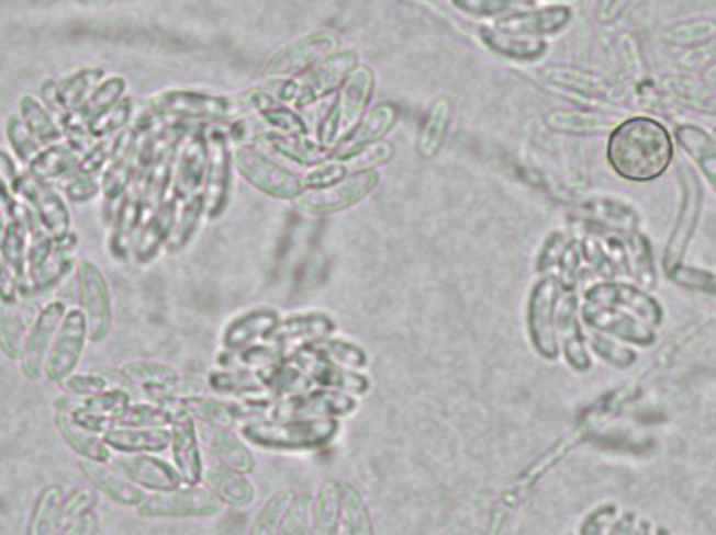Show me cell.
Masks as SVG:
<instances>
[{
  "mask_svg": "<svg viewBox=\"0 0 716 535\" xmlns=\"http://www.w3.org/2000/svg\"><path fill=\"white\" fill-rule=\"evenodd\" d=\"M358 410V400L355 396L332 391L323 387H313L304 394L272 400L269 421H293V419H309V421H325V419H346Z\"/></svg>",
  "mask_w": 716,
  "mask_h": 535,
  "instance_id": "5b68a950",
  "label": "cell"
},
{
  "mask_svg": "<svg viewBox=\"0 0 716 535\" xmlns=\"http://www.w3.org/2000/svg\"><path fill=\"white\" fill-rule=\"evenodd\" d=\"M447 119V103L440 101V103L432 110V115H429L426 128H424V134H422V140H419V153H422V156H434V153H436V149L440 147L443 136H445Z\"/></svg>",
  "mask_w": 716,
  "mask_h": 535,
  "instance_id": "f907efd6",
  "label": "cell"
},
{
  "mask_svg": "<svg viewBox=\"0 0 716 535\" xmlns=\"http://www.w3.org/2000/svg\"><path fill=\"white\" fill-rule=\"evenodd\" d=\"M376 182H378V177L373 172L357 174L350 179L339 180L332 186L314 189L300 200V205L309 212H316V214L339 212V209L355 205L362 197H367L371 193V189L376 186Z\"/></svg>",
  "mask_w": 716,
  "mask_h": 535,
  "instance_id": "ac0fdd59",
  "label": "cell"
},
{
  "mask_svg": "<svg viewBox=\"0 0 716 535\" xmlns=\"http://www.w3.org/2000/svg\"><path fill=\"white\" fill-rule=\"evenodd\" d=\"M560 281L556 276H542L530 291L526 308L528 339L538 356L547 362L560 357V343L556 333V314L561 297Z\"/></svg>",
  "mask_w": 716,
  "mask_h": 535,
  "instance_id": "277c9868",
  "label": "cell"
},
{
  "mask_svg": "<svg viewBox=\"0 0 716 535\" xmlns=\"http://www.w3.org/2000/svg\"><path fill=\"white\" fill-rule=\"evenodd\" d=\"M582 214L609 232H620L627 237L639 230V214L620 200H593L582 207Z\"/></svg>",
  "mask_w": 716,
  "mask_h": 535,
  "instance_id": "1f68e13d",
  "label": "cell"
},
{
  "mask_svg": "<svg viewBox=\"0 0 716 535\" xmlns=\"http://www.w3.org/2000/svg\"><path fill=\"white\" fill-rule=\"evenodd\" d=\"M87 343H89L87 316L80 308L68 310L46 356V379L51 383H64L71 377L80 364Z\"/></svg>",
  "mask_w": 716,
  "mask_h": 535,
  "instance_id": "ba28073f",
  "label": "cell"
},
{
  "mask_svg": "<svg viewBox=\"0 0 716 535\" xmlns=\"http://www.w3.org/2000/svg\"><path fill=\"white\" fill-rule=\"evenodd\" d=\"M357 64V55L353 50H344L332 55L329 59H325L321 66L314 67L313 71L298 84H293L290 89L288 99L300 101V103H311L316 101L318 96L332 92V90L339 87V82L350 73V69Z\"/></svg>",
  "mask_w": 716,
  "mask_h": 535,
  "instance_id": "d6986e66",
  "label": "cell"
},
{
  "mask_svg": "<svg viewBox=\"0 0 716 535\" xmlns=\"http://www.w3.org/2000/svg\"><path fill=\"white\" fill-rule=\"evenodd\" d=\"M175 421V412L157 406L154 401L131 403L126 412L118 419L115 426H135V429H170Z\"/></svg>",
  "mask_w": 716,
  "mask_h": 535,
  "instance_id": "b9f144b4",
  "label": "cell"
},
{
  "mask_svg": "<svg viewBox=\"0 0 716 535\" xmlns=\"http://www.w3.org/2000/svg\"><path fill=\"white\" fill-rule=\"evenodd\" d=\"M484 38L493 50L507 55L512 59H522V61H533L538 59L545 53V43L537 38H524V36H510L503 32H484Z\"/></svg>",
  "mask_w": 716,
  "mask_h": 535,
  "instance_id": "ee69618b",
  "label": "cell"
},
{
  "mask_svg": "<svg viewBox=\"0 0 716 535\" xmlns=\"http://www.w3.org/2000/svg\"><path fill=\"white\" fill-rule=\"evenodd\" d=\"M582 301L589 304H602L612 306L618 310L637 316L651 329H660L664 325V308L662 304L649 293L648 289L639 287L637 283H625V281H600L595 285H589L582 293Z\"/></svg>",
  "mask_w": 716,
  "mask_h": 535,
  "instance_id": "52a82bcc",
  "label": "cell"
},
{
  "mask_svg": "<svg viewBox=\"0 0 716 535\" xmlns=\"http://www.w3.org/2000/svg\"><path fill=\"white\" fill-rule=\"evenodd\" d=\"M208 387L226 400L272 398L260 375L247 368H216L208 375Z\"/></svg>",
  "mask_w": 716,
  "mask_h": 535,
  "instance_id": "d4e9b609",
  "label": "cell"
},
{
  "mask_svg": "<svg viewBox=\"0 0 716 535\" xmlns=\"http://www.w3.org/2000/svg\"><path fill=\"white\" fill-rule=\"evenodd\" d=\"M716 64V36L702 43V45L692 46L687 48L681 57H679V66L690 71H700L706 67H713Z\"/></svg>",
  "mask_w": 716,
  "mask_h": 535,
  "instance_id": "db71d44e",
  "label": "cell"
},
{
  "mask_svg": "<svg viewBox=\"0 0 716 535\" xmlns=\"http://www.w3.org/2000/svg\"><path fill=\"white\" fill-rule=\"evenodd\" d=\"M334 45H336L334 38H329L325 34H314L309 38H302L288 48H283L277 57H272L269 71L270 73H293V71L306 69L316 59L327 55V50H332Z\"/></svg>",
  "mask_w": 716,
  "mask_h": 535,
  "instance_id": "f546056e",
  "label": "cell"
},
{
  "mask_svg": "<svg viewBox=\"0 0 716 535\" xmlns=\"http://www.w3.org/2000/svg\"><path fill=\"white\" fill-rule=\"evenodd\" d=\"M0 249H2V260L7 268L13 274H22L23 266H25V232L22 226L13 224L7 228V232L2 235L0 241Z\"/></svg>",
  "mask_w": 716,
  "mask_h": 535,
  "instance_id": "681fc988",
  "label": "cell"
},
{
  "mask_svg": "<svg viewBox=\"0 0 716 535\" xmlns=\"http://www.w3.org/2000/svg\"><path fill=\"white\" fill-rule=\"evenodd\" d=\"M66 314H68V308L64 301H53L34 318L27 337H25V343H23L22 356H20L25 379L38 380L45 377L46 356H48L53 339L59 331Z\"/></svg>",
  "mask_w": 716,
  "mask_h": 535,
  "instance_id": "7c38bea8",
  "label": "cell"
},
{
  "mask_svg": "<svg viewBox=\"0 0 716 535\" xmlns=\"http://www.w3.org/2000/svg\"><path fill=\"white\" fill-rule=\"evenodd\" d=\"M556 333L560 343V356L574 373H589L593 356L586 343V327L581 318V301L574 291H561L556 314Z\"/></svg>",
  "mask_w": 716,
  "mask_h": 535,
  "instance_id": "30bf717a",
  "label": "cell"
},
{
  "mask_svg": "<svg viewBox=\"0 0 716 535\" xmlns=\"http://www.w3.org/2000/svg\"><path fill=\"white\" fill-rule=\"evenodd\" d=\"M64 504L66 496L61 486H46L32 506L27 535H57L64 519Z\"/></svg>",
  "mask_w": 716,
  "mask_h": 535,
  "instance_id": "836d02e7",
  "label": "cell"
},
{
  "mask_svg": "<svg viewBox=\"0 0 716 535\" xmlns=\"http://www.w3.org/2000/svg\"><path fill=\"white\" fill-rule=\"evenodd\" d=\"M547 126L556 133L595 136V134L612 133L618 126V122L600 113L553 112L547 117Z\"/></svg>",
  "mask_w": 716,
  "mask_h": 535,
  "instance_id": "e575fe53",
  "label": "cell"
},
{
  "mask_svg": "<svg viewBox=\"0 0 716 535\" xmlns=\"http://www.w3.org/2000/svg\"><path fill=\"white\" fill-rule=\"evenodd\" d=\"M620 514V509L612 502L602 504L597 509H593L591 513L582 519L581 527L577 535H605L607 527L612 525V521Z\"/></svg>",
  "mask_w": 716,
  "mask_h": 535,
  "instance_id": "f5cc1de1",
  "label": "cell"
},
{
  "mask_svg": "<svg viewBox=\"0 0 716 535\" xmlns=\"http://www.w3.org/2000/svg\"><path fill=\"white\" fill-rule=\"evenodd\" d=\"M672 136L667 126L648 115L620 122L607 140V161L620 179L651 182L660 179L672 161Z\"/></svg>",
  "mask_w": 716,
  "mask_h": 535,
  "instance_id": "6da1fadb",
  "label": "cell"
},
{
  "mask_svg": "<svg viewBox=\"0 0 716 535\" xmlns=\"http://www.w3.org/2000/svg\"><path fill=\"white\" fill-rule=\"evenodd\" d=\"M202 481L208 490L214 491L223 500V504L228 506H249L256 498V490L247 479L246 473L224 467L221 463L205 467Z\"/></svg>",
  "mask_w": 716,
  "mask_h": 535,
  "instance_id": "4316f807",
  "label": "cell"
},
{
  "mask_svg": "<svg viewBox=\"0 0 716 535\" xmlns=\"http://www.w3.org/2000/svg\"><path fill=\"white\" fill-rule=\"evenodd\" d=\"M715 138H716V128H715Z\"/></svg>",
  "mask_w": 716,
  "mask_h": 535,
  "instance_id": "e7e4bbea",
  "label": "cell"
},
{
  "mask_svg": "<svg viewBox=\"0 0 716 535\" xmlns=\"http://www.w3.org/2000/svg\"><path fill=\"white\" fill-rule=\"evenodd\" d=\"M110 467L133 481L141 490L170 491L184 486L179 470L154 454H118Z\"/></svg>",
  "mask_w": 716,
  "mask_h": 535,
  "instance_id": "5bb4252c",
  "label": "cell"
},
{
  "mask_svg": "<svg viewBox=\"0 0 716 535\" xmlns=\"http://www.w3.org/2000/svg\"><path fill=\"white\" fill-rule=\"evenodd\" d=\"M653 535H672V532L669 527H664V525H656V532H653Z\"/></svg>",
  "mask_w": 716,
  "mask_h": 535,
  "instance_id": "be15d7a7",
  "label": "cell"
},
{
  "mask_svg": "<svg viewBox=\"0 0 716 535\" xmlns=\"http://www.w3.org/2000/svg\"><path fill=\"white\" fill-rule=\"evenodd\" d=\"M99 513L97 498L90 490H76L64 504V519L57 535H97Z\"/></svg>",
  "mask_w": 716,
  "mask_h": 535,
  "instance_id": "4dcf8cb0",
  "label": "cell"
},
{
  "mask_svg": "<svg viewBox=\"0 0 716 535\" xmlns=\"http://www.w3.org/2000/svg\"><path fill=\"white\" fill-rule=\"evenodd\" d=\"M237 161H239V172L246 177L256 189L269 193L272 197H281V200H291L298 197L302 191L300 180L295 179L291 172L286 168H281L279 163H275L258 151L251 149H242L237 153Z\"/></svg>",
  "mask_w": 716,
  "mask_h": 535,
  "instance_id": "2e32d148",
  "label": "cell"
},
{
  "mask_svg": "<svg viewBox=\"0 0 716 535\" xmlns=\"http://www.w3.org/2000/svg\"><path fill=\"white\" fill-rule=\"evenodd\" d=\"M568 243H570V239H566L561 232H556V235L547 241V246H545L542 253H540V260H538V266L540 268H538V270H542V272L558 270L561 262V255H563V251H566Z\"/></svg>",
  "mask_w": 716,
  "mask_h": 535,
  "instance_id": "9f6ffc18",
  "label": "cell"
},
{
  "mask_svg": "<svg viewBox=\"0 0 716 535\" xmlns=\"http://www.w3.org/2000/svg\"><path fill=\"white\" fill-rule=\"evenodd\" d=\"M313 504L306 496H293L277 535H313Z\"/></svg>",
  "mask_w": 716,
  "mask_h": 535,
  "instance_id": "c3c4849f",
  "label": "cell"
},
{
  "mask_svg": "<svg viewBox=\"0 0 716 535\" xmlns=\"http://www.w3.org/2000/svg\"><path fill=\"white\" fill-rule=\"evenodd\" d=\"M392 122H394V110L392 107H388V105L376 107L373 112L367 115V119L362 122V126L358 128L357 133L342 143V149H344L342 156L357 153L360 147L376 143V138L385 133L392 126Z\"/></svg>",
  "mask_w": 716,
  "mask_h": 535,
  "instance_id": "7bdbcfd3",
  "label": "cell"
},
{
  "mask_svg": "<svg viewBox=\"0 0 716 535\" xmlns=\"http://www.w3.org/2000/svg\"><path fill=\"white\" fill-rule=\"evenodd\" d=\"M80 403L92 412L97 414L99 419L108 421V423L115 426L118 419L126 412V408L133 403V398L128 394V389L124 387H110L108 391L103 394H97L92 398H87V400H80Z\"/></svg>",
  "mask_w": 716,
  "mask_h": 535,
  "instance_id": "f6af8a7d",
  "label": "cell"
},
{
  "mask_svg": "<svg viewBox=\"0 0 716 535\" xmlns=\"http://www.w3.org/2000/svg\"><path fill=\"white\" fill-rule=\"evenodd\" d=\"M258 375H260V379H262L265 387L269 389V394L275 400L298 396V394H304V391H309L314 387L311 377L302 368H298L290 360L270 364L267 368L258 371Z\"/></svg>",
  "mask_w": 716,
  "mask_h": 535,
  "instance_id": "d6a6232c",
  "label": "cell"
},
{
  "mask_svg": "<svg viewBox=\"0 0 716 535\" xmlns=\"http://www.w3.org/2000/svg\"><path fill=\"white\" fill-rule=\"evenodd\" d=\"M620 48H623V64H625L627 73H630L637 80L641 76V71H644V55L639 50L637 41L627 34L620 41Z\"/></svg>",
  "mask_w": 716,
  "mask_h": 535,
  "instance_id": "6f0895ef",
  "label": "cell"
},
{
  "mask_svg": "<svg viewBox=\"0 0 716 535\" xmlns=\"http://www.w3.org/2000/svg\"><path fill=\"white\" fill-rule=\"evenodd\" d=\"M716 36V20L713 18H694L685 22H676L664 27V43L671 46H692L702 45Z\"/></svg>",
  "mask_w": 716,
  "mask_h": 535,
  "instance_id": "60d3db41",
  "label": "cell"
},
{
  "mask_svg": "<svg viewBox=\"0 0 716 535\" xmlns=\"http://www.w3.org/2000/svg\"><path fill=\"white\" fill-rule=\"evenodd\" d=\"M667 278L679 289L694 291L716 297V272L708 268L692 266V264H679L667 272Z\"/></svg>",
  "mask_w": 716,
  "mask_h": 535,
  "instance_id": "bcb514c9",
  "label": "cell"
},
{
  "mask_svg": "<svg viewBox=\"0 0 716 535\" xmlns=\"http://www.w3.org/2000/svg\"><path fill=\"white\" fill-rule=\"evenodd\" d=\"M346 170L344 166H327V168H316L314 172H311L306 177V184L311 186H318V189H325V186H332L336 184L339 180L344 179Z\"/></svg>",
  "mask_w": 716,
  "mask_h": 535,
  "instance_id": "680465c9",
  "label": "cell"
},
{
  "mask_svg": "<svg viewBox=\"0 0 716 535\" xmlns=\"http://www.w3.org/2000/svg\"><path fill=\"white\" fill-rule=\"evenodd\" d=\"M306 348H311L316 356L325 357L334 364L353 368V371H365L371 362V357L367 354L365 348H360L358 343H353L348 339H339V337H325L318 339L314 343H309Z\"/></svg>",
  "mask_w": 716,
  "mask_h": 535,
  "instance_id": "74e56055",
  "label": "cell"
},
{
  "mask_svg": "<svg viewBox=\"0 0 716 535\" xmlns=\"http://www.w3.org/2000/svg\"><path fill=\"white\" fill-rule=\"evenodd\" d=\"M170 449L175 468L179 470L184 486H200L205 470L202 442L198 435V424L182 410H175V421L170 424Z\"/></svg>",
  "mask_w": 716,
  "mask_h": 535,
  "instance_id": "9a60e30c",
  "label": "cell"
},
{
  "mask_svg": "<svg viewBox=\"0 0 716 535\" xmlns=\"http://www.w3.org/2000/svg\"><path fill=\"white\" fill-rule=\"evenodd\" d=\"M637 519H639V514L635 513V511H625V513L618 514L612 521V525L607 527L605 535H633Z\"/></svg>",
  "mask_w": 716,
  "mask_h": 535,
  "instance_id": "94428289",
  "label": "cell"
},
{
  "mask_svg": "<svg viewBox=\"0 0 716 535\" xmlns=\"http://www.w3.org/2000/svg\"><path fill=\"white\" fill-rule=\"evenodd\" d=\"M679 207L671 228V237L664 247L662 268L664 274L671 272L672 268L685 262V255L694 243L695 232L702 218L704 209V189L700 177L695 174L694 168L679 166Z\"/></svg>",
  "mask_w": 716,
  "mask_h": 535,
  "instance_id": "3957f363",
  "label": "cell"
},
{
  "mask_svg": "<svg viewBox=\"0 0 716 535\" xmlns=\"http://www.w3.org/2000/svg\"><path fill=\"white\" fill-rule=\"evenodd\" d=\"M628 270L635 283L644 289H653L658 283V272L653 266V249L641 230L627 235Z\"/></svg>",
  "mask_w": 716,
  "mask_h": 535,
  "instance_id": "ab89813d",
  "label": "cell"
},
{
  "mask_svg": "<svg viewBox=\"0 0 716 535\" xmlns=\"http://www.w3.org/2000/svg\"><path fill=\"white\" fill-rule=\"evenodd\" d=\"M64 387L71 396H76L80 400H87V398L103 394L110 387H118V385H113L112 380L108 379V375H103V373H85V375L68 377V379L64 380Z\"/></svg>",
  "mask_w": 716,
  "mask_h": 535,
  "instance_id": "816d5d0a",
  "label": "cell"
},
{
  "mask_svg": "<svg viewBox=\"0 0 716 535\" xmlns=\"http://www.w3.org/2000/svg\"><path fill=\"white\" fill-rule=\"evenodd\" d=\"M223 511V500L208 488H179L170 491H152L136 506V513L145 519H189V516H214Z\"/></svg>",
  "mask_w": 716,
  "mask_h": 535,
  "instance_id": "8992f818",
  "label": "cell"
},
{
  "mask_svg": "<svg viewBox=\"0 0 716 535\" xmlns=\"http://www.w3.org/2000/svg\"><path fill=\"white\" fill-rule=\"evenodd\" d=\"M676 143L692 157L700 172L711 182L716 193V138L715 134L695 124H683L674 130Z\"/></svg>",
  "mask_w": 716,
  "mask_h": 535,
  "instance_id": "f1b7e54d",
  "label": "cell"
},
{
  "mask_svg": "<svg viewBox=\"0 0 716 535\" xmlns=\"http://www.w3.org/2000/svg\"><path fill=\"white\" fill-rule=\"evenodd\" d=\"M586 343L591 356L604 362L605 366H612L616 371H628L639 362L637 348H630L623 341H616L607 334L586 331Z\"/></svg>",
  "mask_w": 716,
  "mask_h": 535,
  "instance_id": "f35d334b",
  "label": "cell"
},
{
  "mask_svg": "<svg viewBox=\"0 0 716 535\" xmlns=\"http://www.w3.org/2000/svg\"><path fill=\"white\" fill-rule=\"evenodd\" d=\"M198 424V435L202 446L216 458L224 467L235 468L239 473H251L254 470V456L246 446V440L237 433H233L226 426L219 424Z\"/></svg>",
  "mask_w": 716,
  "mask_h": 535,
  "instance_id": "ffe728a7",
  "label": "cell"
},
{
  "mask_svg": "<svg viewBox=\"0 0 716 535\" xmlns=\"http://www.w3.org/2000/svg\"><path fill=\"white\" fill-rule=\"evenodd\" d=\"M291 502H293V493L290 491L275 493L262 506V511L256 514V521L251 523L249 535H277V530L288 513Z\"/></svg>",
  "mask_w": 716,
  "mask_h": 535,
  "instance_id": "7dc6e473",
  "label": "cell"
},
{
  "mask_svg": "<svg viewBox=\"0 0 716 535\" xmlns=\"http://www.w3.org/2000/svg\"><path fill=\"white\" fill-rule=\"evenodd\" d=\"M55 426L61 435V440L68 444L82 460L90 463H103L110 465L113 454L112 447L103 442L101 435L92 433L89 429L80 426L71 419L68 408L55 400Z\"/></svg>",
  "mask_w": 716,
  "mask_h": 535,
  "instance_id": "44dd1931",
  "label": "cell"
},
{
  "mask_svg": "<svg viewBox=\"0 0 716 535\" xmlns=\"http://www.w3.org/2000/svg\"><path fill=\"white\" fill-rule=\"evenodd\" d=\"M336 320L329 314L323 312H306V314H291L286 318H279L277 327L272 329L269 334V343L277 345L283 350L286 360L300 348L314 343L318 339L332 337L336 333Z\"/></svg>",
  "mask_w": 716,
  "mask_h": 535,
  "instance_id": "4fadbf2b",
  "label": "cell"
},
{
  "mask_svg": "<svg viewBox=\"0 0 716 535\" xmlns=\"http://www.w3.org/2000/svg\"><path fill=\"white\" fill-rule=\"evenodd\" d=\"M656 532V525L649 516H639L637 523H635V530H633V535H653Z\"/></svg>",
  "mask_w": 716,
  "mask_h": 535,
  "instance_id": "6125c7cd",
  "label": "cell"
},
{
  "mask_svg": "<svg viewBox=\"0 0 716 535\" xmlns=\"http://www.w3.org/2000/svg\"><path fill=\"white\" fill-rule=\"evenodd\" d=\"M80 470L90 481L94 490L108 496L112 502L120 506H138L145 500V490H141L133 481H128L124 475H120L115 468L108 467L103 463H90L80 460Z\"/></svg>",
  "mask_w": 716,
  "mask_h": 535,
  "instance_id": "603a6c76",
  "label": "cell"
},
{
  "mask_svg": "<svg viewBox=\"0 0 716 535\" xmlns=\"http://www.w3.org/2000/svg\"><path fill=\"white\" fill-rule=\"evenodd\" d=\"M542 78L560 89L577 92V94H584V96H593V99H602L609 94V87L607 82L602 80L600 76L584 71V69H570V67H549L542 71Z\"/></svg>",
  "mask_w": 716,
  "mask_h": 535,
  "instance_id": "d590c367",
  "label": "cell"
},
{
  "mask_svg": "<svg viewBox=\"0 0 716 535\" xmlns=\"http://www.w3.org/2000/svg\"><path fill=\"white\" fill-rule=\"evenodd\" d=\"M339 431V421H260L239 426V435L251 446L277 452H304L329 444Z\"/></svg>",
  "mask_w": 716,
  "mask_h": 535,
  "instance_id": "7a4b0ae2",
  "label": "cell"
},
{
  "mask_svg": "<svg viewBox=\"0 0 716 535\" xmlns=\"http://www.w3.org/2000/svg\"><path fill=\"white\" fill-rule=\"evenodd\" d=\"M101 437L118 454H157L170 447V429L112 426Z\"/></svg>",
  "mask_w": 716,
  "mask_h": 535,
  "instance_id": "484cf974",
  "label": "cell"
},
{
  "mask_svg": "<svg viewBox=\"0 0 716 535\" xmlns=\"http://www.w3.org/2000/svg\"><path fill=\"white\" fill-rule=\"evenodd\" d=\"M630 4V0H600L597 2V20L602 23H614Z\"/></svg>",
  "mask_w": 716,
  "mask_h": 535,
  "instance_id": "91938a15",
  "label": "cell"
},
{
  "mask_svg": "<svg viewBox=\"0 0 716 535\" xmlns=\"http://www.w3.org/2000/svg\"><path fill=\"white\" fill-rule=\"evenodd\" d=\"M371 90H373L371 69H358L357 73H353L346 89L339 94L336 110L332 112L323 128V143H334L357 124L371 96Z\"/></svg>",
  "mask_w": 716,
  "mask_h": 535,
  "instance_id": "e0dca14e",
  "label": "cell"
},
{
  "mask_svg": "<svg viewBox=\"0 0 716 535\" xmlns=\"http://www.w3.org/2000/svg\"><path fill=\"white\" fill-rule=\"evenodd\" d=\"M30 327L18 308V301L0 299V350L4 356L20 360Z\"/></svg>",
  "mask_w": 716,
  "mask_h": 535,
  "instance_id": "8d00e7d4",
  "label": "cell"
},
{
  "mask_svg": "<svg viewBox=\"0 0 716 535\" xmlns=\"http://www.w3.org/2000/svg\"><path fill=\"white\" fill-rule=\"evenodd\" d=\"M78 299L80 310L87 316L89 341H103L112 329V295L108 278L92 262L78 266Z\"/></svg>",
  "mask_w": 716,
  "mask_h": 535,
  "instance_id": "8fae6325",
  "label": "cell"
},
{
  "mask_svg": "<svg viewBox=\"0 0 716 535\" xmlns=\"http://www.w3.org/2000/svg\"><path fill=\"white\" fill-rule=\"evenodd\" d=\"M581 318L586 331L607 334L637 350H648L658 339V331L644 320L612 306L581 301Z\"/></svg>",
  "mask_w": 716,
  "mask_h": 535,
  "instance_id": "9c48e42d",
  "label": "cell"
},
{
  "mask_svg": "<svg viewBox=\"0 0 716 535\" xmlns=\"http://www.w3.org/2000/svg\"><path fill=\"white\" fill-rule=\"evenodd\" d=\"M662 84L679 105L704 115H716V82L690 76H669Z\"/></svg>",
  "mask_w": 716,
  "mask_h": 535,
  "instance_id": "83f0119b",
  "label": "cell"
},
{
  "mask_svg": "<svg viewBox=\"0 0 716 535\" xmlns=\"http://www.w3.org/2000/svg\"><path fill=\"white\" fill-rule=\"evenodd\" d=\"M279 322V314L269 308L251 310L233 318L223 333L224 350H244L269 339Z\"/></svg>",
  "mask_w": 716,
  "mask_h": 535,
  "instance_id": "7402d4cb",
  "label": "cell"
},
{
  "mask_svg": "<svg viewBox=\"0 0 716 535\" xmlns=\"http://www.w3.org/2000/svg\"><path fill=\"white\" fill-rule=\"evenodd\" d=\"M455 4L466 13L484 18H499L515 7L512 0H455Z\"/></svg>",
  "mask_w": 716,
  "mask_h": 535,
  "instance_id": "11a10c76",
  "label": "cell"
},
{
  "mask_svg": "<svg viewBox=\"0 0 716 535\" xmlns=\"http://www.w3.org/2000/svg\"><path fill=\"white\" fill-rule=\"evenodd\" d=\"M572 20V11L568 7H547L524 15H507L496 23L503 34L510 36H545L558 34Z\"/></svg>",
  "mask_w": 716,
  "mask_h": 535,
  "instance_id": "cb8c5ba5",
  "label": "cell"
}]
</instances>
